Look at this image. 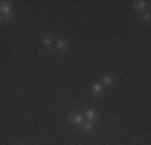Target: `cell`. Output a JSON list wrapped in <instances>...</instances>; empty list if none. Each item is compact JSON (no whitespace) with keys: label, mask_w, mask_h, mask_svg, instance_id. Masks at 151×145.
Instances as JSON below:
<instances>
[{"label":"cell","mask_w":151,"mask_h":145,"mask_svg":"<svg viewBox=\"0 0 151 145\" xmlns=\"http://www.w3.org/2000/svg\"><path fill=\"white\" fill-rule=\"evenodd\" d=\"M0 14L3 16V23H8V21H13L16 18V12L13 8L12 2H6V0H0Z\"/></svg>","instance_id":"1"},{"label":"cell","mask_w":151,"mask_h":145,"mask_svg":"<svg viewBox=\"0 0 151 145\" xmlns=\"http://www.w3.org/2000/svg\"><path fill=\"white\" fill-rule=\"evenodd\" d=\"M68 121H69L71 126H76V128H81L82 124L85 123V118L82 113H71L68 116Z\"/></svg>","instance_id":"2"},{"label":"cell","mask_w":151,"mask_h":145,"mask_svg":"<svg viewBox=\"0 0 151 145\" xmlns=\"http://www.w3.org/2000/svg\"><path fill=\"white\" fill-rule=\"evenodd\" d=\"M53 45H55L56 52H60V53H66L69 50V42L64 41V39H56Z\"/></svg>","instance_id":"3"},{"label":"cell","mask_w":151,"mask_h":145,"mask_svg":"<svg viewBox=\"0 0 151 145\" xmlns=\"http://www.w3.org/2000/svg\"><path fill=\"white\" fill-rule=\"evenodd\" d=\"M100 82H101L103 87H111V86H114L117 82V79H116V76H113V74H105Z\"/></svg>","instance_id":"4"},{"label":"cell","mask_w":151,"mask_h":145,"mask_svg":"<svg viewBox=\"0 0 151 145\" xmlns=\"http://www.w3.org/2000/svg\"><path fill=\"white\" fill-rule=\"evenodd\" d=\"M82 115H84L85 121H90V123H95L98 119V115H96V111L93 108H87L85 111H82Z\"/></svg>","instance_id":"5"},{"label":"cell","mask_w":151,"mask_h":145,"mask_svg":"<svg viewBox=\"0 0 151 145\" xmlns=\"http://www.w3.org/2000/svg\"><path fill=\"white\" fill-rule=\"evenodd\" d=\"M103 92H105V87L101 86V82H93L92 89H90L92 95L93 97H100V95H103Z\"/></svg>","instance_id":"6"},{"label":"cell","mask_w":151,"mask_h":145,"mask_svg":"<svg viewBox=\"0 0 151 145\" xmlns=\"http://www.w3.org/2000/svg\"><path fill=\"white\" fill-rule=\"evenodd\" d=\"M148 3L146 0H137V2H134V10L138 13H145V10L148 8Z\"/></svg>","instance_id":"7"},{"label":"cell","mask_w":151,"mask_h":145,"mask_svg":"<svg viewBox=\"0 0 151 145\" xmlns=\"http://www.w3.org/2000/svg\"><path fill=\"white\" fill-rule=\"evenodd\" d=\"M82 132L84 134H93L95 132V123H90V121H85L84 124L81 126Z\"/></svg>","instance_id":"8"},{"label":"cell","mask_w":151,"mask_h":145,"mask_svg":"<svg viewBox=\"0 0 151 145\" xmlns=\"http://www.w3.org/2000/svg\"><path fill=\"white\" fill-rule=\"evenodd\" d=\"M53 44H55V39H53L52 36H44V37H42V45H44L45 49H52Z\"/></svg>","instance_id":"9"},{"label":"cell","mask_w":151,"mask_h":145,"mask_svg":"<svg viewBox=\"0 0 151 145\" xmlns=\"http://www.w3.org/2000/svg\"><path fill=\"white\" fill-rule=\"evenodd\" d=\"M143 21H145V23H150V21H151V13L150 12L143 13Z\"/></svg>","instance_id":"10"},{"label":"cell","mask_w":151,"mask_h":145,"mask_svg":"<svg viewBox=\"0 0 151 145\" xmlns=\"http://www.w3.org/2000/svg\"><path fill=\"white\" fill-rule=\"evenodd\" d=\"M2 23H3V16L0 14V24H2Z\"/></svg>","instance_id":"11"},{"label":"cell","mask_w":151,"mask_h":145,"mask_svg":"<svg viewBox=\"0 0 151 145\" xmlns=\"http://www.w3.org/2000/svg\"><path fill=\"white\" fill-rule=\"evenodd\" d=\"M19 145H23V144H19Z\"/></svg>","instance_id":"12"}]
</instances>
